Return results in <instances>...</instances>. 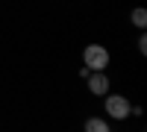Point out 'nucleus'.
<instances>
[{
    "label": "nucleus",
    "mask_w": 147,
    "mask_h": 132,
    "mask_svg": "<svg viewBox=\"0 0 147 132\" xmlns=\"http://www.w3.org/2000/svg\"><path fill=\"white\" fill-rule=\"evenodd\" d=\"M82 62H85L88 70H106L109 62H112V53H109L103 44H88L82 50Z\"/></svg>",
    "instance_id": "1"
},
{
    "label": "nucleus",
    "mask_w": 147,
    "mask_h": 132,
    "mask_svg": "<svg viewBox=\"0 0 147 132\" xmlns=\"http://www.w3.org/2000/svg\"><path fill=\"white\" fill-rule=\"evenodd\" d=\"M103 109H106V115L112 117V121H127L132 106H129V100L124 94H106L103 97Z\"/></svg>",
    "instance_id": "2"
},
{
    "label": "nucleus",
    "mask_w": 147,
    "mask_h": 132,
    "mask_svg": "<svg viewBox=\"0 0 147 132\" xmlns=\"http://www.w3.org/2000/svg\"><path fill=\"white\" fill-rule=\"evenodd\" d=\"M85 82H88V91L94 94V97H106V91H109V74L106 70H91L88 76H85Z\"/></svg>",
    "instance_id": "3"
},
{
    "label": "nucleus",
    "mask_w": 147,
    "mask_h": 132,
    "mask_svg": "<svg viewBox=\"0 0 147 132\" xmlns=\"http://www.w3.org/2000/svg\"><path fill=\"white\" fill-rule=\"evenodd\" d=\"M85 132H112V126H109L106 117H88L85 121Z\"/></svg>",
    "instance_id": "4"
},
{
    "label": "nucleus",
    "mask_w": 147,
    "mask_h": 132,
    "mask_svg": "<svg viewBox=\"0 0 147 132\" xmlns=\"http://www.w3.org/2000/svg\"><path fill=\"white\" fill-rule=\"evenodd\" d=\"M129 18H132V27H138V29H144V27H147V12H144L141 6L132 9V15H129Z\"/></svg>",
    "instance_id": "5"
},
{
    "label": "nucleus",
    "mask_w": 147,
    "mask_h": 132,
    "mask_svg": "<svg viewBox=\"0 0 147 132\" xmlns=\"http://www.w3.org/2000/svg\"><path fill=\"white\" fill-rule=\"evenodd\" d=\"M138 50H141V53H147V35H144V32L138 35Z\"/></svg>",
    "instance_id": "6"
}]
</instances>
